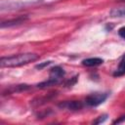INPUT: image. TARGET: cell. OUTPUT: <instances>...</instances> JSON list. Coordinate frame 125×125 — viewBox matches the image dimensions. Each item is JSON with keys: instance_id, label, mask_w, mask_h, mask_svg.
<instances>
[{"instance_id": "cell-2", "label": "cell", "mask_w": 125, "mask_h": 125, "mask_svg": "<svg viewBox=\"0 0 125 125\" xmlns=\"http://www.w3.org/2000/svg\"><path fill=\"white\" fill-rule=\"evenodd\" d=\"M108 97L107 93H93L86 97L85 103L89 106H98L103 104Z\"/></svg>"}, {"instance_id": "cell-8", "label": "cell", "mask_w": 125, "mask_h": 125, "mask_svg": "<svg viewBox=\"0 0 125 125\" xmlns=\"http://www.w3.org/2000/svg\"><path fill=\"white\" fill-rule=\"evenodd\" d=\"M110 17H112V18H123V17H125V6L112 9L110 11Z\"/></svg>"}, {"instance_id": "cell-6", "label": "cell", "mask_w": 125, "mask_h": 125, "mask_svg": "<svg viewBox=\"0 0 125 125\" xmlns=\"http://www.w3.org/2000/svg\"><path fill=\"white\" fill-rule=\"evenodd\" d=\"M26 20H27V18H26V17H19V18L14 19V20H9V21H3V22L1 23V27L17 25V24H20V23L24 22Z\"/></svg>"}, {"instance_id": "cell-1", "label": "cell", "mask_w": 125, "mask_h": 125, "mask_svg": "<svg viewBox=\"0 0 125 125\" xmlns=\"http://www.w3.org/2000/svg\"><path fill=\"white\" fill-rule=\"evenodd\" d=\"M38 59L39 56L34 53L18 54L9 57H2L0 60V65L2 67H18L35 62Z\"/></svg>"}, {"instance_id": "cell-12", "label": "cell", "mask_w": 125, "mask_h": 125, "mask_svg": "<svg viewBox=\"0 0 125 125\" xmlns=\"http://www.w3.org/2000/svg\"><path fill=\"white\" fill-rule=\"evenodd\" d=\"M118 34L120 37H122L123 39H125V26H122L118 29Z\"/></svg>"}, {"instance_id": "cell-7", "label": "cell", "mask_w": 125, "mask_h": 125, "mask_svg": "<svg viewBox=\"0 0 125 125\" xmlns=\"http://www.w3.org/2000/svg\"><path fill=\"white\" fill-rule=\"evenodd\" d=\"M125 74V55H123V57L121 58L119 64L117 66V68L115 69V71L113 72V76L115 77H119Z\"/></svg>"}, {"instance_id": "cell-9", "label": "cell", "mask_w": 125, "mask_h": 125, "mask_svg": "<svg viewBox=\"0 0 125 125\" xmlns=\"http://www.w3.org/2000/svg\"><path fill=\"white\" fill-rule=\"evenodd\" d=\"M31 87L29 85L26 84H21V85H17L16 87H12L11 89L8 90V93H15V92H22V91H26L29 90Z\"/></svg>"}, {"instance_id": "cell-3", "label": "cell", "mask_w": 125, "mask_h": 125, "mask_svg": "<svg viewBox=\"0 0 125 125\" xmlns=\"http://www.w3.org/2000/svg\"><path fill=\"white\" fill-rule=\"evenodd\" d=\"M64 74H65V72H64L63 68L61 67L60 65H56V66H54V67L51 68L49 79L51 81H53L55 84H58L61 81V79L64 76Z\"/></svg>"}, {"instance_id": "cell-4", "label": "cell", "mask_w": 125, "mask_h": 125, "mask_svg": "<svg viewBox=\"0 0 125 125\" xmlns=\"http://www.w3.org/2000/svg\"><path fill=\"white\" fill-rule=\"evenodd\" d=\"M59 107L68 110H79L83 107V104L80 101H65L61 103Z\"/></svg>"}, {"instance_id": "cell-13", "label": "cell", "mask_w": 125, "mask_h": 125, "mask_svg": "<svg viewBox=\"0 0 125 125\" xmlns=\"http://www.w3.org/2000/svg\"><path fill=\"white\" fill-rule=\"evenodd\" d=\"M123 121H125V115H123V116H121L120 118H118V119H116L115 121H113V124L121 123V122H123Z\"/></svg>"}, {"instance_id": "cell-14", "label": "cell", "mask_w": 125, "mask_h": 125, "mask_svg": "<svg viewBox=\"0 0 125 125\" xmlns=\"http://www.w3.org/2000/svg\"><path fill=\"white\" fill-rule=\"evenodd\" d=\"M119 1H125V0H119Z\"/></svg>"}, {"instance_id": "cell-11", "label": "cell", "mask_w": 125, "mask_h": 125, "mask_svg": "<svg viewBox=\"0 0 125 125\" xmlns=\"http://www.w3.org/2000/svg\"><path fill=\"white\" fill-rule=\"evenodd\" d=\"M52 63V62L51 61H47V62H43L42 63H39V64H37L35 67L36 68H38V69H42L43 67H45V66H48L49 64H51Z\"/></svg>"}, {"instance_id": "cell-5", "label": "cell", "mask_w": 125, "mask_h": 125, "mask_svg": "<svg viewBox=\"0 0 125 125\" xmlns=\"http://www.w3.org/2000/svg\"><path fill=\"white\" fill-rule=\"evenodd\" d=\"M104 62V60L101 58H88L82 61V65L92 67V66H98L101 65Z\"/></svg>"}, {"instance_id": "cell-10", "label": "cell", "mask_w": 125, "mask_h": 125, "mask_svg": "<svg viewBox=\"0 0 125 125\" xmlns=\"http://www.w3.org/2000/svg\"><path fill=\"white\" fill-rule=\"evenodd\" d=\"M106 118H107V115H106V114H104V115H101V116H99V118H98L97 120H95V121H94V123H95V124H99V123H103V122H104V121L106 120Z\"/></svg>"}]
</instances>
